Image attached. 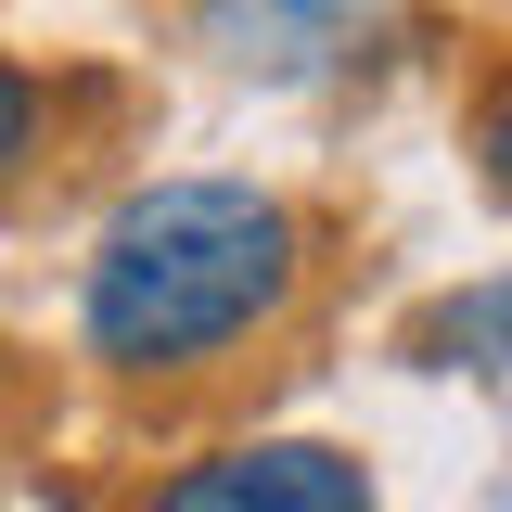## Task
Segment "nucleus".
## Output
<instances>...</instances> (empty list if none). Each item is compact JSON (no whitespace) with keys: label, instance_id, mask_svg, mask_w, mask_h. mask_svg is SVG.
<instances>
[{"label":"nucleus","instance_id":"1","mask_svg":"<svg viewBox=\"0 0 512 512\" xmlns=\"http://www.w3.org/2000/svg\"><path fill=\"white\" fill-rule=\"evenodd\" d=\"M308 282V231L295 205L256 180H154L128 192L90 244V295H77V333L90 359L128 384H167V372H205L231 359L244 333L295 308Z\"/></svg>","mask_w":512,"mask_h":512},{"label":"nucleus","instance_id":"2","mask_svg":"<svg viewBox=\"0 0 512 512\" xmlns=\"http://www.w3.org/2000/svg\"><path fill=\"white\" fill-rule=\"evenodd\" d=\"M141 512H384V500H372V474H359V448L256 436V448H218V461L167 474Z\"/></svg>","mask_w":512,"mask_h":512},{"label":"nucleus","instance_id":"3","mask_svg":"<svg viewBox=\"0 0 512 512\" xmlns=\"http://www.w3.org/2000/svg\"><path fill=\"white\" fill-rule=\"evenodd\" d=\"M218 52L256 77H320V64H359L384 26V0H205Z\"/></svg>","mask_w":512,"mask_h":512},{"label":"nucleus","instance_id":"4","mask_svg":"<svg viewBox=\"0 0 512 512\" xmlns=\"http://www.w3.org/2000/svg\"><path fill=\"white\" fill-rule=\"evenodd\" d=\"M410 346H423V359H448V372H461V359H474V372H512V282H474V295H448V308L423 320Z\"/></svg>","mask_w":512,"mask_h":512},{"label":"nucleus","instance_id":"5","mask_svg":"<svg viewBox=\"0 0 512 512\" xmlns=\"http://www.w3.org/2000/svg\"><path fill=\"white\" fill-rule=\"evenodd\" d=\"M26 154H39V77H26V64H0V180H13Z\"/></svg>","mask_w":512,"mask_h":512},{"label":"nucleus","instance_id":"6","mask_svg":"<svg viewBox=\"0 0 512 512\" xmlns=\"http://www.w3.org/2000/svg\"><path fill=\"white\" fill-rule=\"evenodd\" d=\"M474 154H487V192H500V205H512V90H500V103H487V116H474Z\"/></svg>","mask_w":512,"mask_h":512}]
</instances>
